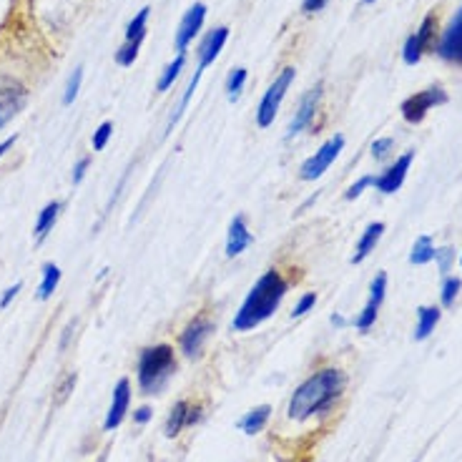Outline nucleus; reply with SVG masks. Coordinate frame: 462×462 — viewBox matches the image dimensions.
<instances>
[{"instance_id":"nucleus-26","label":"nucleus","mask_w":462,"mask_h":462,"mask_svg":"<svg viewBox=\"0 0 462 462\" xmlns=\"http://www.w3.org/2000/svg\"><path fill=\"white\" fill-rule=\"evenodd\" d=\"M141 45H143V40H126L121 48L116 50V63H118L121 68L133 66V63H136V58H138Z\"/></svg>"},{"instance_id":"nucleus-19","label":"nucleus","mask_w":462,"mask_h":462,"mask_svg":"<svg viewBox=\"0 0 462 462\" xmlns=\"http://www.w3.org/2000/svg\"><path fill=\"white\" fill-rule=\"evenodd\" d=\"M61 201H50V204L43 206V211L38 214V221H35V242L38 244L50 234V229H53L58 216H61Z\"/></svg>"},{"instance_id":"nucleus-20","label":"nucleus","mask_w":462,"mask_h":462,"mask_svg":"<svg viewBox=\"0 0 462 462\" xmlns=\"http://www.w3.org/2000/svg\"><path fill=\"white\" fill-rule=\"evenodd\" d=\"M188 402L179 400L174 407H171L169 417H166V427H164V435L166 437H176L184 427H188Z\"/></svg>"},{"instance_id":"nucleus-1","label":"nucleus","mask_w":462,"mask_h":462,"mask_svg":"<svg viewBox=\"0 0 462 462\" xmlns=\"http://www.w3.org/2000/svg\"><path fill=\"white\" fill-rule=\"evenodd\" d=\"M342 392H344V374L334 367L320 369L294 390L286 415L294 422H304L314 415H325L334 407Z\"/></svg>"},{"instance_id":"nucleus-29","label":"nucleus","mask_w":462,"mask_h":462,"mask_svg":"<svg viewBox=\"0 0 462 462\" xmlns=\"http://www.w3.org/2000/svg\"><path fill=\"white\" fill-rule=\"evenodd\" d=\"M460 289H462V281L457 279V276H445V281H442V292H440L442 307H452L457 294H460Z\"/></svg>"},{"instance_id":"nucleus-16","label":"nucleus","mask_w":462,"mask_h":462,"mask_svg":"<svg viewBox=\"0 0 462 462\" xmlns=\"http://www.w3.org/2000/svg\"><path fill=\"white\" fill-rule=\"evenodd\" d=\"M382 234H385V224H382V221H372V224L364 229L362 237H359L357 249H354V257H352V264H362L364 259L374 252V247L380 244Z\"/></svg>"},{"instance_id":"nucleus-38","label":"nucleus","mask_w":462,"mask_h":462,"mask_svg":"<svg viewBox=\"0 0 462 462\" xmlns=\"http://www.w3.org/2000/svg\"><path fill=\"white\" fill-rule=\"evenodd\" d=\"M91 166V159L89 156H83V159H78V164L73 166V184H81L83 176H86V171H89Z\"/></svg>"},{"instance_id":"nucleus-34","label":"nucleus","mask_w":462,"mask_h":462,"mask_svg":"<svg viewBox=\"0 0 462 462\" xmlns=\"http://www.w3.org/2000/svg\"><path fill=\"white\" fill-rule=\"evenodd\" d=\"M314 304H317V294H314V292L302 294V297H299V302L294 304L292 317H294V320H299V317H304V314H309V312H312V309H314Z\"/></svg>"},{"instance_id":"nucleus-24","label":"nucleus","mask_w":462,"mask_h":462,"mask_svg":"<svg viewBox=\"0 0 462 462\" xmlns=\"http://www.w3.org/2000/svg\"><path fill=\"white\" fill-rule=\"evenodd\" d=\"M184 63H186V58H184V55H176V58H174V61L164 68L161 78L156 81V91H159V94H166V91L176 83V78L181 76V71H184Z\"/></svg>"},{"instance_id":"nucleus-39","label":"nucleus","mask_w":462,"mask_h":462,"mask_svg":"<svg viewBox=\"0 0 462 462\" xmlns=\"http://www.w3.org/2000/svg\"><path fill=\"white\" fill-rule=\"evenodd\" d=\"M21 286H23L21 281H16V284H13V286H8L6 292H3V297H0V309H6L8 304H11L13 299L18 297V292H21Z\"/></svg>"},{"instance_id":"nucleus-12","label":"nucleus","mask_w":462,"mask_h":462,"mask_svg":"<svg viewBox=\"0 0 462 462\" xmlns=\"http://www.w3.org/2000/svg\"><path fill=\"white\" fill-rule=\"evenodd\" d=\"M204 18H206V6H204V3H193V6L184 13L181 23H179V30H176V40H174L179 55L186 53L188 43H191V40L198 35V30H201V26H204Z\"/></svg>"},{"instance_id":"nucleus-4","label":"nucleus","mask_w":462,"mask_h":462,"mask_svg":"<svg viewBox=\"0 0 462 462\" xmlns=\"http://www.w3.org/2000/svg\"><path fill=\"white\" fill-rule=\"evenodd\" d=\"M294 76H297V71L289 66L269 83V89H266V94L261 96V103H259V108H257V126L259 128H269L271 123H274L276 113H279V106H281V101H284L289 86H292Z\"/></svg>"},{"instance_id":"nucleus-32","label":"nucleus","mask_w":462,"mask_h":462,"mask_svg":"<svg viewBox=\"0 0 462 462\" xmlns=\"http://www.w3.org/2000/svg\"><path fill=\"white\" fill-rule=\"evenodd\" d=\"M422 48H419L417 43V35H410L407 40H405V48H402V58H405V63L407 66H415V63H419V58H422Z\"/></svg>"},{"instance_id":"nucleus-42","label":"nucleus","mask_w":462,"mask_h":462,"mask_svg":"<svg viewBox=\"0 0 462 462\" xmlns=\"http://www.w3.org/2000/svg\"><path fill=\"white\" fill-rule=\"evenodd\" d=\"M13 146H16V136H11V138H6V141L0 143V159H3V156L8 154V151L13 149Z\"/></svg>"},{"instance_id":"nucleus-36","label":"nucleus","mask_w":462,"mask_h":462,"mask_svg":"<svg viewBox=\"0 0 462 462\" xmlns=\"http://www.w3.org/2000/svg\"><path fill=\"white\" fill-rule=\"evenodd\" d=\"M435 261L440 266V271L447 276V271L452 269V261H455V249L452 247H445V249H437L435 252Z\"/></svg>"},{"instance_id":"nucleus-17","label":"nucleus","mask_w":462,"mask_h":462,"mask_svg":"<svg viewBox=\"0 0 462 462\" xmlns=\"http://www.w3.org/2000/svg\"><path fill=\"white\" fill-rule=\"evenodd\" d=\"M269 417H271V407H269V405H259V407H254L252 412H247L242 419H239L237 427L242 429L244 435H259V432L266 427Z\"/></svg>"},{"instance_id":"nucleus-9","label":"nucleus","mask_w":462,"mask_h":462,"mask_svg":"<svg viewBox=\"0 0 462 462\" xmlns=\"http://www.w3.org/2000/svg\"><path fill=\"white\" fill-rule=\"evenodd\" d=\"M226 40H229V28L226 26L214 28V30H209V33L204 35V40H201V45H198V66H196V73H193V78H191L193 86H198L204 71L216 61V58H219V53L224 50Z\"/></svg>"},{"instance_id":"nucleus-28","label":"nucleus","mask_w":462,"mask_h":462,"mask_svg":"<svg viewBox=\"0 0 462 462\" xmlns=\"http://www.w3.org/2000/svg\"><path fill=\"white\" fill-rule=\"evenodd\" d=\"M385 294H387V271H380V274L372 279V284H369V302L367 304H372V307H382Z\"/></svg>"},{"instance_id":"nucleus-27","label":"nucleus","mask_w":462,"mask_h":462,"mask_svg":"<svg viewBox=\"0 0 462 462\" xmlns=\"http://www.w3.org/2000/svg\"><path fill=\"white\" fill-rule=\"evenodd\" d=\"M249 73L247 68H234V71L229 73V78H226V91H229V101H237L239 96H242V89L244 83H247Z\"/></svg>"},{"instance_id":"nucleus-23","label":"nucleus","mask_w":462,"mask_h":462,"mask_svg":"<svg viewBox=\"0 0 462 462\" xmlns=\"http://www.w3.org/2000/svg\"><path fill=\"white\" fill-rule=\"evenodd\" d=\"M149 16H151V8H141L136 16L128 21L126 26V40H146V33H149Z\"/></svg>"},{"instance_id":"nucleus-35","label":"nucleus","mask_w":462,"mask_h":462,"mask_svg":"<svg viewBox=\"0 0 462 462\" xmlns=\"http://www.w3.org/2000/svg\"><path fill=\"white\" fill-rule=\"evenodd\" d=\"M111 133H113V123H111V121H103L98 128H96V133H94V149L96 151L106 149V143H108Z\"/></svg>"},{"instance_id":"nucleus-18","label":"nucleus","mask_w":462,"mask_h":462,"mask_svg":"<svg viewBox=\"0 0 462 462\" xmlns=\"http://www.w3.org/2000/svg\"><path fill=\"white\" fill-rule=\"evenodd\" d=\"M442 312L440 307H419L417 309V327H415V339L422 342L435 332L437 322H440Z\"/></svg>"},{"instance_id":"nucleus-6","label":"nucleus","mask_w":462,"mask_h":462,"mask_svg":"<svg viewBox=\"0 0 462 462\" xmlns=\"http://www.w3.org/2000/svg\"><path fill=\"white\" fill-rule=\"evenodd\" d=\"M211 332H214V320L204 312L196 314L186 325V329L181 332V337H179V349H181L184 357L196 359L198 354L204 352V344L211 337Z\"/></svg>"},{"instance_id":"nucleus-5","label":"nucleus","mask_w":462,"mask_h":462,"mask_svg":"<svg viewBox=\"0 0 462 462\" xmlns=\"http://www.w3.org/2000/svg\"><path fill=\"white\" fill-rule=\"evenodd\" d=\"M445 103H447V91L442 86H429V89L417 91V94H412L410 98L402 101L400 111L407 123H422L429 111L435 108V106H445Z\"/></svg>"},{"instance_id":"nucleus-44","label":"nucleus","mask_w":462,"mask_h":462,"mask_svg":"<svg viewBox=\"0 0 462 462\" xmlns=\"http://www.w3.org/2000/svg\"><path fill=\"white\" fill-rule=\"evenodd\" d=\"M73 382H76V377H71V380H68L66 385L61 387V397H58V402H63L68 395H71V387H73Z\"/></svg>"},{"instance_id":"nucleus-7","label":"nucleus","mask_w":462,"mask_h":462,"mask_svg":"<svg viewBox=\"0 0 462 462\" xmlns=\"http://www.w3.org/2000/svg\"><path fill=\"white\" fill-rule=\"evenodd\" d=\"M342 149H344V136L337 133V136H332L327 143H322V149L317 151V154L309 156V159L304 161L302 169H299V176H302L304 181H314V179L325 176V171H329V166L337 161Z\"/></svg>"},{"instance_id":"nucleus-8","label":"nucleus","mask_w":462,"mask_h":462,"mask_svg":"<svg viewBox=\"0 0 462 462\" xmlns=\"http://www.w3.org/2000/svg\"><path fill=\"white\" fill-rule=\"evenodd\" d=\"M28 103V91L21 81L11 76H0V128L16 118Z\"/></svg>"},{"instance_id":"nucleus-45","label":"nucleus","mask_w":462,"mask_h":462,"mask_svg":"<svg viewBox=\"0 0 462 462\" xmlns=\"http://www.w3.org/2000/svg\"><path fill=\"white\" fill-rule=\"evenodd\" d=\"M362 3H367V6H369V3H374V0H362Z\"/></svg>"},{"instance_id":"nucleus-21","label":"nucleus","mask_w":462,"mask_h":462,"mask_svg":"<svg viewBox=\"0 0 462 462\" xmlns=\"http://www.w3.org/2000/svg\"><path fill=\"white\" fill-rule=\"evenodd\" d=\"M435 244H432V237H419L417 242H415V247H412V252H410V264H415V266H424V264H429V261H435Z\"/></svg>"},{"instance_id":"nucleus-2","label":"nucleus","mask_w":462,"mask_h":462,"mask_svg":"<svg viewBox=\"0 0 462 462\" xmlns=\"http://www.w3.org/2000/svg\"><path fill=\"white\" fill-rule=\"evenodd\" d=\"M286 279L276 269H269L259 276L257 284L252 286V292L239 307L237 317H234V329L237 332H252L257 329L261 322H266L271 314L279 309L281 299L286 297Z\"/></svg>"},{"instance_id":"nucleus-31","label":"nucleus","mask_w":462,"mask_h":462,"mask_svg":"<svg viewBox=\"0 0 462 462\" xmlns=\"http://www.w3.org/2000/svg\"><path fill=\"white\" fill-rule=\"evenodd\" d=\"M81 83H83V68L78 66L76 71L71 73V78H68V83H66V94H63V103L71 106L73 101H76L78 91H81Z\"/></svg>"},{"instance_id":"nucleus-43","label":"nucleus","mask_w":462,"mask_h":462,"mask_svg":"<svg viewBox=\"0 0 462 462\" xmlns=\"http://www.w3.org/2000/svg\"><path fill=\"white\" fill-rule=\"evenodd\" d=\"M346 325H349V322H346L342 314H332V327H334V329H342V327H346Z\"/></svg>"},{"instance_id":"nucleus-15","label":"nucleus","mask_w":462,"mask_h":462,"mask_svg":"<svg viewBox=\"0 0 462 462\" xmlns=\"http://www.w3.org/2000/svg\"><path fill=\"white\" fill-rule=\"evenodd\" d=\"M252 242H254V237L247 226V219H244L242 214L234 216L229 229H226V257L234 259V257H239V254H244L252 247Z\"/></svg>"},{"instance_id":"nucleus-37","label":"nucleus","mask_w":462,"mask_h":462,"mask_svg":"<svg viewBox=\"0 0 462 462\" xmlns=\"http://www.w3.org/2000/svg\"><path fill=\"white\" fill-rule=\"evenodd\" d=\"M392 146H395V141L392 138H377V141L372 143V159H377V161H385L387 156H390V151H392Z\"/></svg>"},{"instance_id":"nucleus-10","label":"nucleus","mask_w":462,"mask_h":462,"mask_svg":"<svg viewBox=\"0 0 462 462\" xmlns=\"http://www.w3.org/2000/svg\"><path fill=\"white\" fill-rule=\"evenodd\" d=\"M437 53H440L442 61L452 63V66H462V8L450 21V26L442 30L440 40H437Z\"/></svg>"},{"instance_id":"nucleus-14","label":"nucleus","mask_w":462,"mask_h":462,"mask_svg":"<svg viewBox=\"0 0 462 462\" xmlns=\"http://www.w3.org/2000/svg\"><path fill=\"white\" fill-rule=\"evenodd\" d=\"M128 405H131V382H128V377H121L113 387V400H111V407H108V415H106L103 427L106 429L121 427V422L128 415Z\"/></svg>"},{"instance_id":"nucleus-40","label":"nucleus","mask_w":462,"mask_h":462,"mask_svg":"<svg viewBox=\"0 0 462 462\" xmlns=\"http://www.w3.org/2000/svg\"><path fill=\"white\" fill-rule=\"evenodd\" d=\"M327 3H329V0H302V11L304 13H317V11H322Z\"/></svg>"},{"instance_id":"nucleus-11","label":"nucleus","mask_w":462,"mask_h":462,"mask_svg":"<svg viewBox=\"0 0 462 462\" xmlns=\"http://www.w3.org/2000/svg\"><path fill=\"white\" fill-rule=\"evenodd\" d=\"M322 94H325V86L317 83V86H314V89L302 98V103H299L292 123H289V128H286V141L299 136L302 131H309V128H312V118H314V113H317V106H320V101H322Z\"/></svg>"},{"instance_id":"nucleus-41","label":"nucleus","mask_w":462,"mask_h":462,"mask_svg":"<svg viewBox=\"0 0 462 462\" xmlns=\"http://www.w3.org/2000/svg\"><path fill=\"white\" fill-rule=\"evenodd\" d=\"M151 412H154L151 407H138L136 412H133V419H136V424H146V422H149Z\"/></svg>"},{"instance_id":"nucleus-25","label":"nucleus","mask_w":462,"mask_h":462,"mask_svg":"<svg viewBox=\"0 0 462 462\" xmlns=\"http://www.w3.org/2000/svg\"><path fill=\"white\" fill-rule=\"evenodd\" d=\"M61 281V269L58 264H45L43 266V281L38 286V299H48L55 292V286Z\"/></svg>"},{"instance_id":"nucleus-3","label":"nucleus","mask_w":462,"mask_h":462,"mask_svg":"<svg viewBox=\"0 0 462 462\" xmlns=\"http://www.w3.org/2000/svg\"><path fill=\"white\" fill-rule=\"evenodd\" d=\"M176 369V357L171 344L146 346L138 357V385L143 395H159Z\"/></svg>"},{"instance_id":"nucleus-30","label":"nucleus","mask_w":462,"mask_h":462,"mask_svg":"<svg viewBox=\"0 0 462 462\" xmlns=\"http://www.w3.org/2000/svg\"><path fill=\"white\" fill-rule=\"evenodd\" d=\"M377 314H380V307H372V304H364L362 312L354 317L352 325L357 327L359 332H369L374 327V322H377Z\"/></svg>"},{"instance_id":"nucleus-22","label":"nucleus","mask_w":462,"mask_h":462,"mask_svg":"<svg viewBox=\"0 0 462 462\" xmlns=\"http://www.w3.org/2000/svg\"><path fill=\"white\" fill-rule=\"evenodd\" d=\"M415 35H417V43H419V48H422V53L437 48V43H435V38H437V16H435V13H429V16L424 18L422 26H419V30Z\"/></svg>"},{"instance_id":"nucleus-13","label":"nucleus","mask_w":462,"mask_h":462,"mask_svg":"<svg viewBox=\"0 0 462 462\" xmlns=\"http://www.w3.org/2000/svg\"><path fill=\"white\" fill-rule=\"evenodd\" d=\"M412 161H415L412 151L402 154L400 159L395 161V164L387 166L380 176H377V181H374V188H377L380 193H395V191H400V186L405 184V179H407V171H410V166H412Z\"/></svg>"},{"instance_id":"nucleus-33","label":"nucleus","mask_w":462,"mask_h":462,"mask_svg":"<svg viewBox=\"0 0 462 462\" xmlns=\"http://www.w3.org/2000/svg\"><path fill=\"white\" fill-rule=\"evenodd\" d=\"M374 181H377V176H362V179H357V181H354L352 186L346 188L344 198H346V201H354V198L362 196V193L367 191V188H374Z\"/></svg>"},{"instance_id":"nucleus-46","label":"nucleus","mask_w":462,"mask_h":462,"mask_svg":"<svg viewBox=\"0 0 462 462\" xmlns=\"http://www.w3.org/2000/svg\"><path fill=\"white\" fill-rule=\"evenodd\" d=\"M460 266H462V257H460Z\"/></svg>"}]
</instances>
